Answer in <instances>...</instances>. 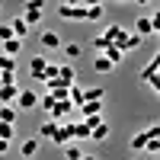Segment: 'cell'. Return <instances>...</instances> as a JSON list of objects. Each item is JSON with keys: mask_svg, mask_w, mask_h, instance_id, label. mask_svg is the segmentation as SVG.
<instances>
[{"mask_svg": "<svg viewBox=\"0 0 160 160\" xmlns=\"http://www.w3.org/2000/svg\"><path fill=\"white\" fill-rule=\"evenodd\" d=\"M96 19H102V3L87 7V22H96Z\"/></svg>", "mask_w": 160, "mask_h": 160, "instance_id": "obj_26", "label": "cell"}, {"mask_svg": "<svg viewBox=\"0 0 160 160\" xmlns=\"http://www.w3.org/2000/svg\"><path fill=\"white\" fill-rule=\"evenodd\" d=\"M80 112H83V118L87 115H102V99H87L80 106Z\"/></svg>", "mask_w": 160, "mask_h": 160, "instance_id": "obj_14", "label": "cell"}, {"mask_svg": "<svg viewBox=\"0 0 160 160\" xmlns=\"http://www.w3.org/2000/svg\"><path fill=\"white\" fill-rule=\"evenodd\" d=\"M80 160H99V157H93V154H83V157H80Z\"/></svg>", "mask_w": 160, "mask_h": 160, "instance_id": "obj_36", "label": "cell"}, {"mask_svg": "<svg viewBox=\"0 0 160 160\" xmlns=\"http://www.w3.org/2000/svg\"><path fill=\"white\" fill-rule=\"evenodd\" d=\"M48 58H42V55H35L32 61H29V74H32V80H45V71H48Z\"/></svg>", "mask_w": 160, "mask_h": 160, "instance_id": "obj_3", "label": "cell"}, {"mask_svg": "<svg viewBox=\"0 0 160 160\" xmlns=\"http://www.w3.org/2000/svg\"><path fill=\"white\" fill-rule=\"evenodd\" d=\"M106 138H109V122H99L90 128V141H106Z\"/></svg>", "mask_w": 160, "mask_h": 160, "instance_id": "obj_16", "label": "cell"}, {"mask_svg": "<svg viewBox=\"0 0 160 160\" xmlns=\"http://www.w3.org/2000/svg\"><path fill=\"white\" fill-rule=\"evenodd\" d=\"M135 32H138L141 38L154 35V26H151V16H138V22H135Z\"/></svg>", "mask_w": 160, "mask_h": 160, "instance_id": "obj_15", "label": "cell"}, {"mask_svg": "<svg viewBox=\"0 0 160 160\" xmlns=\"http://www.w3.org/2000/svg\"><path fill=\"white\" fill-rule=\"evenodd\" d=\"M93 71H96V74H112V71H115V64L106 58V55H96V61H93Z\"/></svg>", "mask_w": 160, "mask_h": 160, "instance_id": "obj_13", "label": "cell"}, {"mask_svg": "<svg viewBox=\"0 0 160 160\" xmlns=\"http://www.w3.org/2000/svg\"><path fill=\"white\" fill-rule=\"evenodd\" d=\"M141 42H144V38H141L138 32H128V35L122 38V45H118V48H122V51H135V48H138Z\"/></svg>", "mask_w": 160, "mask_h": 160, "instance_id": "obj_17", "label": "cell"}, {"mask_svg": "<svg viewBox=\"0 0 160 160\" xmlns=\"http://www.w3.org/2000/svg\"><path fill=\"white\" fill-rule=\"evenodd\" d=\"M157 96H160V90H157Z\"/></svg>", "mask_w": 160, "mask_h": 160, "instance_id": "obj_38", "label": "cell"}, {"mask_svg": "<svg viewBox=\"0 0 160 160\" xmlns=\"http://www.w3.org/2000/svg\"><path fill=\"white\" fill-rule=\"evenodd\" d=\"M87 99H106V90L102 87H83V102ZM83 102H80V106H83Z\"/></svg>", "mask_w": 160, "mask_h": 160, "instance_id": "obj_19", "label": "cell"}, {"mask_svg": "<svg viewBox=\"0 0 160 160\" xmlns=\"http://www.w3.org/2000/svg\"><path fill=\"white\" fill-rule=\"evenodd\" d=\"M7 38H16V35H13V26L10 22H0V42H7Z\"/></svg>", "mask_w": 160, "mask_h": 160, "instance_id": "obj_30", "label": "cell"}, {"mask_svg": "<svg viewBox=\"0 0 160 160\" xmlns=\"http://www.w3.org/2000/svg\"><path fill=\"white\" fill-rule=\"evenodd\" d=\"M135 3H141V7H144V3H151V0H135Z\"/></svg>", "mask_w": 160, "mask_h": 160, "instance_id": "obj_37", "label": "cell"}, {"mask_svg": "<svg viewBox=\"0 0 160 160\" xmlns=\"http://www.w3.org/2000/svg\"><path fill=\"white\" fill-rule=\"evenodd\" d=\"M58 16L61 19H71V22H80V19H87V7L83 3H61L58 7Z\"/></svg>", "mask_w": 160, "mask_h": 160, "instance_id": "obj_2", "label": "cell"}, {"mask_svg": "<svg viewBox=\"0 0 160 160\" xmlns=\"http://www.w3.org/2000/svg\"><path fill=\"white\" fill-rule=\"evenodd\" d=\"M35 106H38V93H35V90H19L16 109H35Z\"/></svg>", "mask_w": 160, "mask_h": 160, "instance_id": "obj_5", "label": "cell"}, {"mask_svg": "<svg viewBox=\"0 0 160 160\" xmlns=\"http://www.w3.org/2000/svg\"><path fill=\"white\" fill-rule=\"evenodd\" d=\"M55 80H58V83H64V87H74V83H77V74H74V68H71V64H61Z\"/></svg>", "mask_w": 160, "mask_h": 160, "instance_id": "obj_9", "label": "cell"}, {"mask_svg": "<svg viewBox=\"0 0 160 160\" xmlns=\"http://www.w3.org/2000/svg\"><path fill=\"white\" fill-rule=\"evenodd\" d=\"M51 141H55V144H61V148H64V144H71L74 141V125L71 122H58V131H55V138H51Z\"/></svg>", "mask_w": 160, "mask_h": 160, "instance_id": "obj_6", "label": "cell"}, {"mask_svg": "<svg viewBox=\"0 0 160 160\" xmlns=\"http://www.w3.org/2000/svg\"><path fill=\"white\" fill-rule=\"evenodd\" d=\"M19 96V87L16 83H0V106H13Z\"/></svg>", "mask_w": 160, "mask_h": 160, "instance_id": "obj_7", "label": "cell"}, {"mask_svg": "<svg viewBox=\"0 0 160 160\" xmlns=\"http://www.w3.org/2000/svg\"><path fill=\"white\" fill-rule=\"evenodd\" d=\"M93 48H96V55H102V51L109 48V42H106L102 35H96V38H93Z\"/></svg>", "mask_w": 160, "mask_h": 160, "instance_id": "obj_32", "label": "cell"}, {"mask_svg": "<svg viewBox=\"0 0 160 160\" xmlns=\"http://www.w3.org/2000/svg\"><path fill=\"white\" fill-rule=\"evenodd\" d=\"M148 141H151V131H138V135L131 138V148H135V151H144V148H148Z\"/></svg>", "mask_w": 160, "mask_h": 160, "instance_id": "obj_20", "label": "cell"}, {"mask_svg": "<svg viewBox=\"0 0 160 160\" xmlns=\"http://www.w3.org/2000/svg\"><path fill=\"white\" fill-rule=\"evenodd\" d=\"M42 13H45V0H26L22 19L29 22V26H38V22H42Z\"/></svg>", "mask_w": 160, "mask_h": 160, "instance_id": "obj_1", "label": "cell"}, {"mask_svg": "<svg viewBox=\"0 0 160 160\" xmlns=\"http://www.w3.org/2000/svg\"><path fill=\"white\" fill-rule=\"evenodd\" d=\"M80 3H83V7H96L99 0H80Z\"/></svg>", "mask_w": 160, "mask_h": 160, "instance_id": "obj_35", "label": "cell"}, {"mask_svg": "<svg viewBox=\"0 0 160 160\" xmlns=\"http://www.w3.org/2000/svg\"><path fill=\"white\" fill-rule=\"evenodd\" d=\"M64 157H68V160H80V157H83V151H80L77 144H64Z\"/></svg>", "mask_w": 160, "mask_h": 160, "instance_id": "obj_27", "label": "cell"}, {"mask_svg": "<svg viewBox=\"0 0 160 160\" xmlns=\"http://www.w3.org/2000/svg\"><path fill=\"white\" fill-rule=\"evenodd\" d=\"M7 151H10V141H3V138H0V157H3Z\"/></svg>", "mask_w": 160, "mask_h": 160, "instance_id": "obj_34", "label": "cell"}, {"mask_svg": "<svg viewBox=\"0 0 160 160\" xmlns=\"http://www.w3.org/2000/svg\"><path fill=\"white\" fill-rule=\"evenodd\" d=\"M0 122L16 125V106H0Z\"/></svg>", "mask_w": 160, "mask_h": 160, "instance_id": "obj_23", "label": "cell"}, {"mask_svg": "<svg viewBox=\"0 0 160 160\" xmlns=\"http://www.w3.org/2000/svg\"><path fill=\"white\" fill-rule=\"evenodd\" d=\"M19 154H22V160H32V157L38 154V138H26V141L19 144Z\"/></svg>", "mask_w": 160, "mask_h": 160, "instance_id": "obj_11", "label": "cell"}, {"mask_svg": "<svg viewBox=\"0 0 160 160\" xmlns=\"http://www.w3.org/2000/svg\"><path fill=\"white\" fill-rule=\"evenodd\" d=\"M0 71H16V58H10L0 51Z\"/></svg>", "mask_w": 160, "mask_h": 160, "instance_id": "obj_28", "label": "cell"}, {"mask_svg": "<svg viewBox=\"0 0 160 160\" xmlns=\"http://www.w3.org/2000/svg\"><path fill=\"white\" fill-rule=\"evenodd\" d=\"M55 131H58V122L48 118V122H42V128H38V138H55Z\"/></svg>", "mask_w": 160, "mask_h": 160, "instance_id": "obj_21", "label": "cell"}, {"mask_svg": "<svg viewBox=\"0 0 160 160\" xmlns=\"http://www.w3.org/2000/svg\"><path fill=\"white\" fill-rule=\"evenodd\" d=\"M99 35H102L109 45H122V38L128 35V29H122V26H106V29H102Z\"/></svg>", "mask_w": 160, "mask_h": 160, "instance_id": "obj_4", "label": "cell"}, {"mask_svg": "<svg viewBox=\"0 0 160 160\" xmlns=\"http://www.w3.org/2000/svg\"><path fill=\"white\" fill-rule=\"evenodd\" d=\"M61 48H64V55H68L71 61H74V58H80V55H83V48H80L77 42H68V45H61Z\"/></svg>", "mask_w": 160, "mask_h": 160, "instance_id": "obj_24", "label": "cell"}, {"mask_svg": "<svg viewBox=\"0 0 160 160\" xmlns=\"http://www.w3.org/2000/svg\"><path fill=\"white\" fill-rule=\"evenodd\" d=\"M71 109H74V102H71V99H58L55 106H51V112H48V115H51V118H55V122H61V118H64V115H68Z\"/></svg>", "mask_w": 160, "mask_h": 160, "instance_id": "obj_8", "label": "cell"}, {"mask_svg": "<svg viewBox=\"0 0 160 160\" xmlns=\"http://www.w3.org/2000/svg\"><path fill=\"white\" fill-rule=\"evenodd\" d=\"M13 135H16V125H10V122H0V138H3V141H13Z\"/></svg>", "mask_w": 160, "mask_h": 160, "instance_id": "obj_25", "label": "cell"}, {"mask_svg": "<svg viewBox=\"0 0 160 160\" xmlns=\"http://www.w3.org/2000/svg\"><path fill=\"white\" fill-rule=\"evenodd\" d=\"M157 35H160V29H157Z\"/></svg>", "mask_w": 160, "mask_h": 160, "instance_id": "obj_39", "label": "cell"}, {"mask_svg": "<svg viewBox=\"0 0 160 160\" xmlns=\"http://www.w3.org/2000/svg\"><path fill=\"white\" fill-rule=\"evenodd\" d=\"M38 42H42V48H48V51H55V48L64 45V42H61V35H58V32H51V29L42 32V38H38Z\"/></svg>", "mask_w": 160, "mask_h": 160, "instance_id": "obj_10", "label": "cell"}, {"mask_svg": "<svg viewBox=\"0 0 160 160\" xmlns=\"http://www.w3.org/2000/svg\"><path fill=\"white\" fill-rule=\"evenodd\" d=\"M102 55H106V58H109L112 64H122V58H125V51H122V48H118V45H109V48H106V51H102Z\"/></svg>", "mask_w": 160, "mask_h": 160, "instance_id": "obj_22", "label": "cell"}, {"mask_svg": "<svg viewBox=\"0 0 160 160\" xmlns=\"http://www.w3.org/2000/svg\"><path fill=\"white\" fill-rule=\"evenodd\" d=\"M55 102H58V99L51 96V93H45V96H38V106H42L45 112H51V106H55Z\"/></svg>", "mask_w": 160, "mask_h": 160, "instance_id": "obj_29", "label": "cell"}, {"mask_svg": "<svg viewBox=\"0 0 160 160\" xmlns=\"http://www.w3.org/2000/svg\"><path fill=\"white\" fill-rule=\"evenodd\" d=\"M74 138H90V125H87V122L74 125Z\"/></svg>", "mask_w": 160, "mask_h": 160, "instance_id": "obj_31", "label": "cell"}, {"mask_svg": "<svg viewBox=\"0 0 160 160\" xmlns=\"http://www.w3.org/2000/svg\"><path fill=\"white\" fill-rule=\"evenodd\" d=\"M151 26H154V32L160 29V10H157V13H154V16H151Z\"/></svg>", "mask_w": 160, "mask_h": 160, "instance_id": "obj_33", "label": "cell"}, {"mask_svg": "<svg viewBox=\"0 0 160 160\" xmlns=\"http://www.w3.org/2000/svg\"><path fill=\"white\" fill-rule=\"evenodd\" d=\"M10 26H13V35H16V38H26V35H29V29H32V26L26 22L22 16H16V19H10Z\"/></svg>", "mask_w": 160, "mask_h": 160, "instance_id": "obj_12", "label": "cell"}, {"mask_svg": "<svg viewBox=\"0 0 160 160\" xmlns=\"http://www.w3.org/2000/svg\"><path fill=\"white\" fill-rule=\"evenodd\" d=\"M0 45H3V55L16 58V55H19V48H22V38H7V42H0Z\"/></svg>", "mask_w": 160, "mask_h": 160, "instance_id": "obj_18", "label": "cell"}]
</instances>
